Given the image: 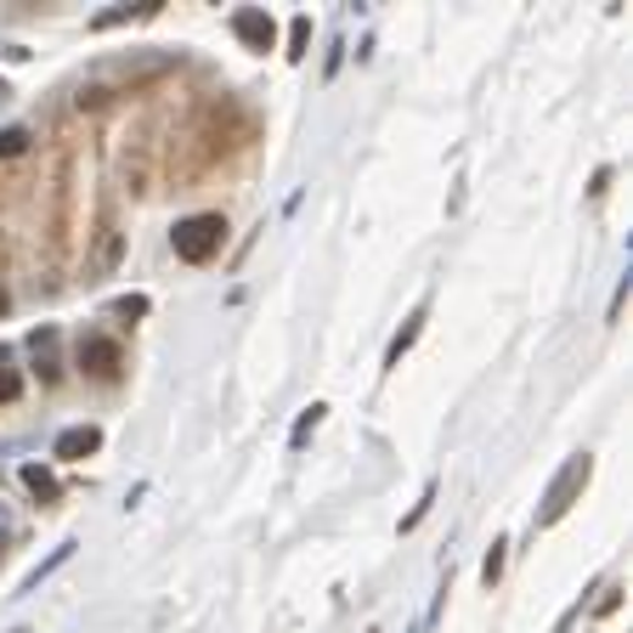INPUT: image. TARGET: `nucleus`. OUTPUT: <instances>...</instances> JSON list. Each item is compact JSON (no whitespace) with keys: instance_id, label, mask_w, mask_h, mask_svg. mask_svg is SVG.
I'll return each instance as SVG.
<instances>
[{"instance_id":"nucleus-10","label":"nucleus","mask_w":633,"mask_h":633,"mask_svg":"<svg viewBox=\"0 0 633 633\" xmlns=\"http://www.w3.org/2000/svg\"><path fill=\"white\" fill-rule=\"evenodd\" d=\"M323 413H328V408H323V402H312V408H306V413L295 419V435H288V447H295V453H300V447L312 442V430L323 424Z\"/></svg>"},{"instance_id":"nucleus-16","label":"nucleus","mask_w":633,"mask_h":633,"mask_svg":"<svg viewBox=\"0 0 633 633\" xmlns=\"http://www.w3.org/2000/svg\"><path fill=\"white\" fill-rule=\"evenodd\" d=\"M430 504H435V481H430V486H424V498H419V504H413V509H408V515H402V531H413V526H419V520H424V515H430Z\"/></svg>"},{"instance_id":"nucleus-12","label":"nucleus","mask_w":633,"mask_h":633,"mask_svg":"<svg viewBox=\"0 0 633 633\" xmlns=\"http://www.w3.org/2000/svg\"><path fill=\"white\" fill-rule=\"evenodd\" d=\"M18 397H23V373H18V368H7V346H0V408L18 402Z\"/></svg>"},{"instance_id":"nucleus-14","label":"nucleus","mask_w":633,"mask_h":633,"mask_svg":"<svg viewBox=\"0 0 633 633\" xmlns=\"http://www.w3.org/2000/svg\"><path fill=\"white\" fill-rule=\"evenodd\" d=\"M29 130L23 125H7V130H0V159H18V154H29Z\"/></svg>"},{"instance_id":"nucleus-8","label":"nucleus","mask_w":633,"mask_h":633,"mask_svg":"<svg viewBox=\"0 0 633 633\" xmlns=\"http://www.w3.org/2000/svg\"><path fill=\"white\" fill-rule=\"evenodd\" d=\"M18 475H23V486H29V493H34L40 504H57V498H63V486H57V475L45 470V464H23Z\"/></svg>"},{"instance_id":"nucleus-7","label":"nucleus","mask_w":633,"mask_h":633,"mask_svg":"<svg viewBox=\"0 0 633 633\" xmlns=\"http://www.w3.org/2000/svg\"><path fill=\"white\" fill-rule=\"evenodd\" d=\"M96 447H103V430H96V424H74V430H63L57 435V458H91Z\"/></svg>"},{"instance_id":"nucleus-17","label":"nucleus","mask_w":633,"mask_h":633,"mask_svg":"<svg viewBox=\"0 0 633 633\" xmlns=\"http://www.w3.org/2000/svg\"><path fill=\"white\" fill-rule=\"evenodd\" d=\"M7 96H12V85H7V80H0V103H7Z\"/></svg>"},{"instance_id":"nucleus-6","label":"nucleus","mask_w":633,"mask_h":633,"mask_svg":"<svg viewBox=\"0 0 633 633\" xmlns=\"http://www.w3.org/2000/svg\"><path fill=\"white\" fill-rule=\"evenodd\" d=\"M424 317H430V300H419V306H413V317H408V323L397 328V339H391V351H384V368H402V357L413 351V339L424 334Z\"/></svg>"},{"instance_id":"nucleus-5","label":"nucleus","mask_w":633,"mask_h":633,"mask_svg":"<svg viewBox=\"0 0 633 633\" xmlns=\"http://www.w3.org/2000/svg\"><path fill=\"white\" fill-rule=\"evenodd\" d=\"M232 34L250 45V52H272L277 23H272V12H261V7H238V12H232Z\"/></svg>"},{"instance_id":"nucleus-4","label":"nucleus","mask_w":633,"mask_h":633,"mask_svg":"<svg viewBox=\"0 0 633 633\" xmlns=\"http://www.w3.org/2000/svg\"><path fill=\"white\" fill-rule=\"evenodd\" d=\"M63 334L52 328V323H45V328H34L29 334V357H34V373H40V384H57L63 379Z\"/></svg>"},{"instance_id":"nucleus-11","label":"nucleus","mask_w":633,"mask_h":633,"mask_svg":"<svg viewBox=\"0 0 633 633\" xmlns=\"http://www.w3.org/2000/svg\"><path fill=\"white\" fill-rule=\"evenodd\" d=\"M306 52H312V18H295L288 23V57L306 63Z\"/></svg>"},{"instance_id":"nucleus-3","label":"nucleus","mask_w":633,"mask_h":633,"mask_svg":"<svg viewBox=\"0 0 633 633\" xmlns=\"http://www.w3.org/2000/svg\"><path fill=\"white\" fill-rule=\"evenodd\" d=\"M80 368H85L91 379H119V368H125L119 339H108V334H85V339H80Z\"/></svg>"},{"instance_id":"nucleus-9","label":"nucleus","mask_w":633,"mask_h":633,"mask_svg":"<svg viewBox=\"0 0 633 633\" xmlns=\"http://www.w3.org/2000/svg\"><path fill=\"white\" fill-rule=\"evenodd\" d=\"M68 555H74V544H57L52 555H45V560H40V566L29 571V582H23V594H34V589H40V577H52L57 566H68Z\"/></svg>"},{"instance_id":"nucleus-13","label":"nucleus","mask_w":633,"mask_h":633,"mask_svg":"<svg viewBox=\"0 0 633 633\" xmlns=\"http://www.w3.org/2000/svg\"><path fill=\"white\" fill-rule=\"evenodd\" d=\"M504 538H493V549H486V560H481V582H486V589H498V577H504Z\"/></svg>"},{"instance_id":"nucleus-15","label":"nucleus","mask_w":633,"mask_h":633,"mask_svg":"<svg viewBox=\"0 0 633 633\" xmlns=\"http://www.w3.org/2000/svg\"><path fill=\"white\" fill-rule=\"evenodd\" d=\"M148 312H154L148 295H119V300H114V317H148Z\"/></svg>"},{"instance_id":"nucleus-1","label":"nucleus","mask_w":633,"mask_h":633,"mask_svg":"<svg viewBox=\"0 0 633 633\" xmlns=\"http://www.w3.org/2000/svg\"><path fill=\"white\" fill-rule=\"evenodd\" d=\"M589 475H594V458L589 453H571L566 464H560V475L549 481V493H544V504H538V515H531V526H555V520H566L571 515V504L582 498V486H589Z\"/></svg>"},{"instance_id":"nucleus-18","label":"nucleus","mask_w":633,"mask_h":633,"mask_svg":"<svg viewBox=\"0 0 633 633\" xmlns=\"http://www.w3.org/2000/svg\"><path fill=\"white\" fill-rule=\"evenodd\" d=\"M7 306H12V300H7V288H0V312H7Z\"/></svg>"},{"instance_id":"nucleus-2","label":"nucleus","mask_w":633,"mask_h":633,"mask_svg":"<svg viewBox=\"0 0 633 633\" xmlns=\"http://www.w3.org/2000/svg\"><path fill=\"white\" fill-rule=\"evenodd\" d=\"M170 243H176V261H187V266H204L221 243H226V221L215 215V210H204V215H187V221H176L170 226Z\"/></svg>"}]
</instances>
